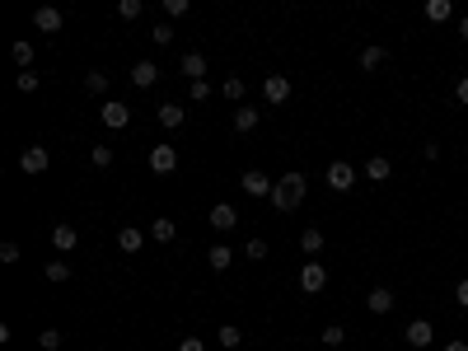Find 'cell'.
Masks as SVG:
<instances>
[{"label": "cell", "mask_w": 468, "mask_h": 351, "mask_svg": "<svg viewBox=\"0 0 468 351\" xmlns=\"http://www.w3.org/2000/svg\"><path fill=\"white\" fill-rule=\"evenodd\" d=\"M90 164H94V169H108V164H112V146H94L90 150Z\"/></svg>", "instance_id": "obj_30"}, {"label": "cell", "mask_w": 468, "mask_h": 351, "mask_svg": "<svg viewBox=\"0 0 468 351\" xmlns=\"http://www.w3.org/2000/svg\"><path fill=\"white\" fill-rule=\"evenodd\" d=\"M220 94H225V99H234V103H239V99H244V94H248V85H244V75H225V85H220Z\"/></svg>", "instance_id": "obj_23"}, {"label": "cell", "mask_w": 468, "mask_h": 351, "mask_svg": "<svg viewBox=\"0 0 468 351\" xmlns=\"http://www.w3.org/2000/svg\"><path fill=\"white\" fill-rule=\"evenodd\" d=\"M389 173H393L389 155H370V159H366V178H370V183H384Z\"/></svg>", "instance_id": "obj_17"}, {"label": "cell", "mask_w": 468, "mask_h": 351, "mask_svg": "<svg viewBox=\"0 0 468 351\" xmlns=\"http://www.w3.org/2000/svg\"><path fill=\"white\" fill-rule=\"evenodd\" d=\"M33 23L43 28V33H61V28H66V14L56 10V5H43V10L33 14Z\"/></svg>", "instance_id": "obj_9"}, {"label": "cell", "mask_w": 468, "mask_h": 351, "mask_svg": "<svg viewBox=\"0 0 468 351\" xmlns=\"http://www.w3.org/2000/svg\"><path fill=\"white\" fill-rule=\"evenodd\" d=\"M150 234H155L159 244H174V234H179V225H174L169 215H159V220H150Z\"/></svg>", "instance_id": "obj_19"}, {"label": "cell", "mask_w": 468, "mask_h": 351, "mask_svg": "<svg viewBox=\"0 0 468 351\" xmlns=\"http://www.w3.org/2000/svg\"><path fill=\"white\" fill-rule=\"evenodd\" d=\"M361 70H379V66H384V47H375V43H370V47H361Z\"/></svg>", "instance_id": "obj_21"}, {"label": "cell", "mask_w": 468, "mask_h": 351, "mask_svg": "<svg viewBox=\"0 0 468 351\" xmlns=\"http://www.w3.org/2000/svg\"><path fill=\"white\" fill-rule=\"evenodd\" d=\"M239 188H244L248 197H267V202H272V188H277V183H272L262 169H248L244 178H239Z\"/></svg>", "instance_id": "obj_6"}, {"label": "cell", "mask_w": 468, "mask_h": 351, "mask_svg": "<svg viewBox=\"0 0 468 351\" xmlns=\"http://www.w3.org/2000/svg\"><path fill=\"white\" fill-rule=\"evenodd\" d=\"M351 183H356V169H351L346 159H333V164H328V188H333V193H351Z\"/></svg>", "instance_id": "obj_4"}, {"label": "cell", "mask_w": 468, "mask_h": 351, "mask_svg": "<svg viewBox=\"0 0 468 351\" xmlns=\"http://www.w3.org/2000/svg\"><path fill=\"white\" fill-rule=\"evenodd\" d=\"M0 262H19V244L5 239V244H0Z\"/></svg>", "instance_id": "obj_38"}, {"label": "cell", "mask_w": 468, "mask_h": 351, "mask_svg": "<svg viewBox=\"0 0 468 351\" xmlns=\"http://www.w3.org/2000/svg\"><path fill=\"white\" fill-rule=\"evenodd\" d=\"M103 126H112V131H122V126L127 122H132V108H127V103L122 99H103Z\"/></svg>", "instance_id": "obj_5"}, {"label": "cell", "mask_w": 468, "mask_h": 351, "mask_svg": "<svg viewBox=\"0 0 468 351\" xmlns=\"http://www.w3.org/2000/svg\"><path fill=\"white\" fill-rule=\"evenodd\" d=\"M14 90H19V94H33L38 90V75H33V70H19V75H14Z\"/></svg>", "instance_id": "obj_32"}, {"label": "cell", "mask_w": 468, "mask_h": 351, "mask_svg": "<svg viewBox=\"0 0 468 351\" xmlns=\"http://www.w3.org/2000/svg\"><path fill=\"white\" fill-rule=\"evenodd\" d=\"M262 94H267V103H286L290 99V80L286 75H267L262 80Z\"/></svg>", "instance_id": "obj_11"}, {"label": "cell", "mask_w": 468, "mask_h": 351, "mask_svg": "<svg viewBox=\"0 0 468 351\" xmlns=\"http://www.w3.org/2000/svg\"><path fill=\"white\" fill-rule=\"evenodd\" d=\"M211 225L216 230H234V225H239V211H234L230 202H216L211 206Z\"/></svg>", "instance_id": "obj_15"}, {"label": "cell", "mask_w": 468, "mask_h": 351, "mask_svg": "<svg viewBox=\"0 0 468 351\" xmlns=\"http://www.w3.org/2000/svg\"><path fill=\"white\" fill-rule=\"evenodd\" d=\"M300 249L309 253V258H314V253H324V230H319V225H309V230L300 234Z\"/></svg>", "instance_id": "obj_20"}, {"label": "cell", "mask_w": 468, "mask_h": 351, "mask_svg": "<svg viewBox=\"0 0 468 351\" xmlns=\"http://www.w3.org/2000/svg\"><path fill=\"white\" fill-rule=\"evenodd\" d=\"M108 85H112V80L103 75V70H90V75H85V90H90V94H108Z\"/></svg>", "instance_id": "obj_27"}, {"label": "cell", "mask_w": 468, "mask_h": 351, "mask_svg": "<svg viewBox=\"0 0 468 351\" xmlns=\"http://www.w3.org/2000/svg\"><path fill=\"white\" fill-rule=\"evenodd\" d=\"M150 43L169 47V43H174V23H155V28H150Z\"/></svg>", "instance_id": "obj_29"}, {"label": "cell", "mask_w": 468, "mask_h": 351, "mask_svg": "<svg viewBox=\"0 0 468 351\" xmlns=\"http://www.w3.org/2000/svg\"><path fill=\"white\" fill-rule=\"evenodd\" d=\"M454 305H459V309H468V276L454 286Z\"/></svg>", "instance_id": "obj_40"}, {"label": "cell", "mask_w": 468, "mask_h": 351, "mask_svg": "<svg viewBox=\"0 0 468 351\" xmlns=\"http://www.w3.org/2000/svg\"><path fill=\"white\" fill-rule=\"evenodd\" d=\"M393 305H398V300H393V291H389V286H375V291L366 295V309H370V314H389Z\"/></svg>", "instance_id": "obj_10"}, {"label": "cell", "mask_w": 468, "mask_h": 351, "mask_svg": "<svg viewBox=\"0 0 468 351\" xmlns=\"http://www.w3.org/2000/svg\"><path fill=\"white\" fill-rule=\"evenodd\" d=\"M454 99L468 108V75H459V85H454Z\"/></svg>", "instance_id": "obj_41"}, {"label": "cell", "mask_w": 468, "mask_h": 351, "mask_svg": "<svg viewBox=\"0 0 468 351\" xmlns=\"http://www.w3.org/2000/svg\"><path fill=\"white\" fill-rule=\"evenodd\" d=\"M188 10H192L188 0H164V14H169V19H183Z\"/></svg>", "instance_id": "obj_36"}, {"label": "cell", "mask_w": 468, "mask_h": 351, "mask_svg": "<svg viewBox=\"0 0 468 351\" xmlns=\"http://www.w3.org/2000/svg\"><path fill=\"white\" fill-rule=\"evenodd\" d=\"M403 338H408V347H417V351H422V347H431V342H435V328L426 323V318H413Z\"/></svg>", "instance_id": "obj_7"}, {"label": "cell", "mask_w": 468, "mask_h": 351, "mask_svg": "<svg viewBox=\"0 0 468 351\" xmlns=\"http://www.w3.org/2000/svg\"><path fill=\"white\" fill-rule=\"evenodd\" d=\"M216 342H220V347H239V342H244V333H239V323H220V333H216Z\"/></svg>", "instance_id": "obj_24"}, {"label": "cell", "mask_w": 468, "mask_h": 351, "mask_svg": "<svg viewBox=\"0 0 468 351\" xmlns=\"http://www.w3.org/2000/svg\"><path fill=\"white\" fill-rule=\"evenodd\" d=\"M192 99H197V103L211 99V80H197V85H192Z\"/></svg>", "instance_id": "obj_39"}, {"label": "cell", "mask_w": 468, "mask_h": 351, "mask_svg": "<svg viewBox=\"0 0 468 351\" xmlns=\"http://www.w3.org/2000/svg\"><path fill=\"white\" fill-rule=\"evenodd\" d=\"M324 286H328V267H324V262H304V267H300V291L319 295Z\"/></svg>", "instance_id": "obj_3"}, {"label": "cell", "mask_w": 468, "mask_h": 351, "mask_svg": "<svg viewBox=\"0 0 468 351\" xmlns=\"http://www.w3.org/2000/svg\"><path fill=\"white\" fill-rule=\"evenodd\" d=\"M445 351H468V342H459V338H454V342H445Z\"/></svg>", "instance_id": "obj_43"}, {"label": "cell", "mask_w": 468, "mask_h": 351, "mask_svg": "<svg viewBox=\"0 0 468 351\" xmlns=\"http://www.w3.org/2000/svg\"><path fill=\"white\" fill-rule=\"evenodd\" d=\"M248 262H262V258H267V239H248Z\"/></svg>", "instance_id": "obj_34"}, {"label": "cell", "mask_w": 468, "mask_h": 351, "mask_svg": "<svg viewBox=\"0 0 468 351\" xmlns=\"http://www.w3.org/2000/svg\"><path fill=\"white\" fill-rule=\"evenodd\" d=\"M257 117H262V113H253V108H239V113H234V131H239V136H244V131H253Z\"/></svg>", "instance_id": "obj_25"}, {"label": "cell", "mask_w": 468, "mask_h": 351, "mask_svg": "<svg viewBox=\"0 0 468 351\" xmlns=\"http://www.w3.org/2000/svg\"><path fill=\"white\" fill-rule=\"evenodd\" d=\"M150 169H155V173H174V169H179V150H174V146H155V150H150Z\"/></svg>", "instance_id": "obj_8"}, {"label": "cell", "mask_w": 468, "mask_h": 351, "mask_svg": "<svg viewBox=\"0 0 468 351\" xmlns=\"http://www.w3.org/2000/svg\"><path fill=\"white\" fill-rule=\"evenodd\" d=\"M450 14H454V5H450V0H426V19H431V23H445Z\"/></svg>", "instance_id": "obj_22"}, {"label": "cell", "mask_w": 468, "mask_h": 351, "mask_svg": "<svg viewBox=\"0 0 468 351\" xmlns=\"http://www.w3.org/2000/svg\"><path fill=\"white\" fill-rule=\"evenodd\" d=\"M141 10H145L141 0H122V5H117V14H122V19H141Z\"/></svg>", "instance_id": "obj_37"}, {"label": "cell", "mask_w": 468, "mask_h": 351, "mask_svg": "<svg viewBox=\"0 0 468 351\" xmlns=\"http://www.w3.org/2000/svg\"><path fill=\"white\" fill-rule=\"evenodd\" d=\"M52 244H56V253H70L80 244V230L75 225H52Z\"/></svg>", "instance_id": "obj_13"}, {"label": "cell", "mask_w": 468, "mask_h": 351, "mask_svg": "<svg viewBox=\"0 0 468 351\" xmlns=\"http://www.w3.org/2000/svg\"><path fill=\"white\" fill-rule=\"evenodd\" d=\"M304 188H309V183H304V173H300V169L286 173V178L272 188V206H277V211H295V206L304 202Z\"/></svg>", "instance_id": "obj_1"}, {"label": "cell", "mask_w": 468, "mask_h": 351, "mask_svg": "<svg viewBox=\"0 0 468 351\" xmlns=\"http://www.w3.org/2000/svg\"><path fill=\"white\" fill-rule=\"evenodd\" d=\"M19 169L28 173V178H38V173H47V169H52V155H47L43 146H28V150L19 155Z\"/></svg>", "instance_id": "obj_2"}, {"label": "cell", "mask_w": 468, "mask_h": 351, "mask_svg": "<svg viewBox=\"0 0 468 351\" xmlns=\"http://www.w3.org/2000/svg\"><path fill=\"white\" fill-rule=\"evenodd\" d=\"M459 38H464V43H468V14H464V19H459Z\"/></svg>", "instance_id": "obj_44"}, {"label": "cell", "mask_w": 468, "mask_h": 351, "mask_svg": "<svg viewBox=\"0 0 468 351\" xmlns=\"http://www.w3.org/2000/svg\"><path fill=\"white\" fill-rule=\"evenodd\" d=\"M141 244H145L141 225H122V230H117V249H122V253H141Z\"/></svg>", "instance_id": "obj_14"}, {"label": "cell", "mask_w": 468, "mask_h": 351, "mask_svg": "<svg viewBox=\"0 0 468 351\" xmlns=\"http://www.w3.org/2000/svg\"><path fill=\"white\" fill-rule=\"evenodd\" d=\"M324 342H328V347H342V342H346V328H342V323H328V328H324Z\"/></svg>", "instance_id": "obj_33"}, {"label": "cell", "mask_w": 468, "mask_h": 351, "mask_svg": "<svg viewBox=\"0 0 468 351\" xmlns=\"http://www.w3.org/2000/svg\"><path fill=\"white\" fill-rule=\"evenodd\" d=\"M183 117H188V113H183L179 103H159V126H164V131H174V126H183Z\"/></svg>", "instance_id": "obj_18"}, {"label": "cell", "mask_w": 468, "mask_h": 351, "mask_svg": "<svg viewBox=\"0 0 468 351\" xmlns=\"http://www.w3.org/2000/svg\"><path fill=\"white\" fill-rule=\"evenodd\" d=\"M155 80H159V66H155V61H136V66H132V85H136V90H150Z\"/></svg>", "instance_id": "obj_12"}, {"label": "cell", "mask_w": 468, "mask_h": 351, "mask_svg": "<svg viewBox=\"0 0 468 351\" xmlns=\"http://www.w3.org/2000/svg\"><path fill=\"white\" fill-rule=\"evenodd\" d=\"M38 342H43V351H56V347H61V328H43Z\"/></svg>", "instance_id": "obj_35"}, {"label": "cell", "mask_w": 468, "mask_h": 351, "mask_svg": "<svg viewBox=\"0 0 468 351\" xmlns=\"http://www.w3.org/2000/svg\"><path fill=\"white\" fill-rule=\"evenodd\" d=\"M179 351H206V342H201V338H183Z\"/></svg>", "instance_id": "obj_42"}, {"label": "cell", "mask_w": 468, "mask_h": 351, "mask_svg": "<svg viewBox=\"0 0 468 351\" xmlns=\"http://www.w3.org/2000/svg\"><path fill=\"white\" fill-rule=\"evenodd\" d=\"M47 281H52V286L70 281V262H66V258H61V262H47Z\"/></svg>", "instance_id": "obj_26"}, {"label": "cell", "mask_w": 468, "mask_h": 351, "mask_svg": "<svg viewBox=\"0 0 468 351\" xmlns=\"http://www.w3.org/2000/svg\"><path fill=\"white\" fill-rule=\"evenodd\" d=\"M179 70L192 80V85H197V80H206V57H201V52H188V57L179 61Z\"/></svg>", "instance_id": "obj_16"}, {"label": "cell", "mask_w": 468, "mask_h": 351, "mask_svg": "<svg viewBox=\"0 0 468 351\" xmlns=\"http://www.w3.org/2000/svg\"><path fill=\"white\" fill-rule=\"evenodd\" d=\"M211 267H216V272H225V267H234V253L225 249V244H216V249H211Z\"/></svg>", "instance_id": "obj_28"}, {"label": "cell", "mask_w": 468, "mask_h": 351, "mask_svg": "<svg viewBox=\"0 0 468 351\" xmlns=\"http://www.w3.org/2000/svg\"><path fill=\"white\" fill-rule=\"evenodd\" d=\"M14 61H19L23 70H33V43H14Z\"/></svg>", "instance_id": "obj_31"}]
</instances>
